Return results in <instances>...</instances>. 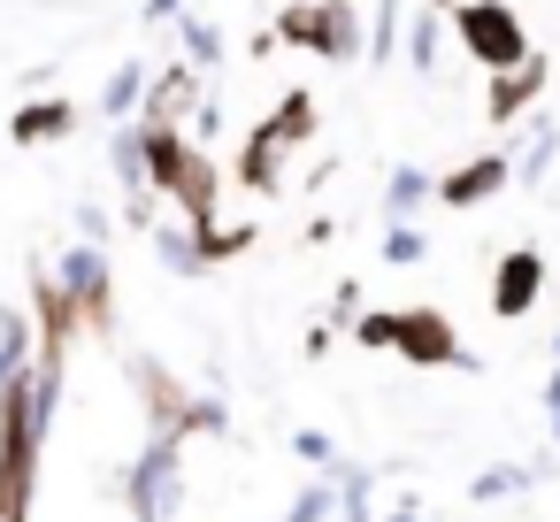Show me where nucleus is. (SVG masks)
<instances>
[{
  "instance_id": "1",
  "label": "nucleus",
  "mask_w": 560,
  "mask_h": 522,
  "mask_svg": "<svg viewBox=\"0 0 560 522\" xmlns=\"http://www.w3.org/2000/svg\"><path fill=\"white\" fill-rule=\"evenodd\" d=\"M147 185H154L162 200H177L185 223H215L223 177H215V162H208L185 131H147Z\"/></svg>"
},
{
  "instance_id": "2",
  "label": "nucleus",
  "mask_w": 560,
  "mask_h": 522,
  "mask_svg": "<svg viewBox=\"0 0 560 522\" xmlns=\"http://www.w3.org/2000/svg\"><path fill=\"white\" fill-rule=\"evenodd\" d=\"M453 39L468 47V62H483V78L537 55L529 32H522V16L506 9V0H453Z\"/></svg>"
},
{
  "instance_id": "3",
  "label": "nucleus",
  "mask_w": 560,
  "mask_h": 522,
  "mask_svg": "<svg viewBox=\"0 0 560 522\" xmlns=\"http://www.w3.org/2000/svg\"><path fill=\"white\" fill-rule=\"evenodd\" d=\"M277 39H284V47H307V55H323V62H353V55L369 47L353 0H292V9L277 16Z\"/></svg>"
},
{
  "instance_id": "4",
  "label": "nucleus",
  "mask_w": 560,
  "mask_h": 522,
  "mask_svg": "<svg viewBox=\"0 0 560 522\" xmlns=\"http://www.w3.org/2000/svg\"><path fill=\"white\" fill-rule=\"evenodd\" d=\"M392 353H407L415 369H476V353H460V338H453V323L438 308H399Z\"/></svg>"
},
{
  "instance_id": "5",
  "label": "nucleus",
  "mask_w": 560,
  "mask_h": 522,
  "mask_svg": "<svg viewBox=\"0 0 560 522\" xmlns=\"http://www.w3.org/2000/svg\"><path fill=\"white\" fill-rule=\"evenodd\" d=\"M131 507H139V522H170V507H177V430H154V445H147V461L131 468Z\"/></svg>"
},
{
  "instance_id": "6",
  "label": "nucleus",
  "mask_w": 560,
  "mask_h": 522,
  "mask_svg": "<svg viewBox=\"0 0 560 522\" xmlns=\"http://www.w3.org/2000/svg\"><path fill=\"white\" fill-rule=\"evenodd\" d=\"M62 292L78 300V323H85V330H108V323H116V308H108V254H101L93 239L62 254Z\"/></svg>"
},
{
  "instance_id": "7",
  "label": "nucleus",
  "mask_w": 560,
  "mask_h": 522,
  "mask_svg": "<svg viewBox=\"0 0 560 522\" xmlns=\"http://www.w3.org/2000/svg\"><path fill=\"white\" fill-rule=\"evenodd\" d=\"M537 300H545V254H537V246H514V254H499V269H491V315L522 323Z\"/></svg>"
},
{
  "instance_id": "8",
  "label": "nucleus",
  "mask_w": 560,
  "mask_h": 522,
  "mask_svg": "<svg viewBox=\"0 0 560 522\" xmlns=\"http://www.w3.org/2000/svg\"><path fill=\"white\" fill-rule=\"evenodd\" d=\"M545 78H552L545 55H529V62H514V70H491V78H483V116H491V124H514V116L545 93Z\"/></svg>"
},
{
  "instance_id": "9",
  "label": "nucleus",
  "mask_w": 560,
  "mask_h": 522,
  "mask_svg": "<svg viewBox=\"0 0 560 522\" xmlns=\"http://www.w3.org/2000/svg\"><path fill=\"white\" fill-rule=\"evenodd\" d=\"M192 108H200V78H192V62H177V70H162V78L147 85L139 124H147V131H177Z\"/></svg>"
},
{
  "instance_id": "10",
  "label": "nucleus",
  "mask_w": 560,
  "mask_h": 522,
  "mask_svg": "<svg viewBox=\"0 0 560 522\" xmlns=\"http://www.w3.org/2000/svg\"><path fill=\"white\" fill-rule=\"evenodd\" d=\"M514 185V162L506 154H476V162H460L453 177H438V200L445 208H476V200H491V193H506Z\"/></svg>"
},
{
  "instance_id": "11",
  "label": "nucleus",
  "mask_w": 560,
  "mask_h": 522,
  "mask_svg": "<svg viewBox=\"0 0 560 522\" xmlns=\"http://www.w3.org/2000/svg\"><path fill=\"white\" fill-rule=\"evenodd\" d=\"M70 131H78V108H70V101H32V108H16V124H9L16 147H47V139H70Z\"/></svg>"
},
{
  "instance_id": "12",
  "label": "nucleus",
  "mask_w": 560,
  "mask_h": 522,
  "mask_svg": "<svg viewBox=\"0 0 560 522\" xmlns=\"http://www.w3.org/2000/svg\"><path fill=\"white\" fill-rule=\"evenodd\" d=\"M277 154H284V147L254 124V131H246V154H238V185H246V193H277Z\"/></svg>"
},
{
  "instance_id": "13",
  "label": "nucleus",
  "mask_w": 560,
  "mask_h": 522,
  "mask_svg": "<svg viewBox=\"0 0 560 522\" xmlns=\"http://www.w3.org/2000/svg\"><path fill=\"white\" fill-rule=\"evenodd\" d=\"M261 131H269L277 147H300V139L315 131V93H284V101H277V116H269Z\"/></svg>"
},
{
  "instance_id": "14",
  "label": "nucleus",
  "mask_w": 560,
  "mask_h": 522,
  "mask_svg": "<svg viewBox=\"0 0 560 522\" xmlns=\"http://www.w3.org/2000/svg\"><path fill=\"white\" fill-rule=\"evenodd\" d=\"M422 200H438V177H422V170H399V177H392V193H384V216H392V223H407Z\"/></svg>"
},
{
  "instance_id": "15",
  "label": "nucleus",
  "mask_w": 560,
  "mask_h": 522,
  "mask_svg": "<svg viewBox=\"0 0 560 522\" xmlns=\"http://www.w3.org/2000/svg\"><path fill=\"white\" fill-rule=\"evenodd\" d=\"M139 101H147V70H139V62H124V70L108 78L101 108H108V116H139Z\"/></svg>"
},
{
  "instance_id": "16",
  "label": "nucleus",
  "mask_w": 560,
  "mask_h": 522,
  "mask_svg": "<svg viewBox=\"0 0 560 522\" xmlns=\"http://www.w3.org/2000/svg\"><path fill=\"white\" fill-rule=\"evenodd\" d=\"M192 231H200V254L208 262H231V254L254 246V223H192Z\"/></svg>"
},
{
  "instance_id": "17",
  "label": "nucleus",
  "mask_w": 560,
  "mask_h": 522,
  "mask_svg": "<svg viewBox=\"0 0 560 522\" xmlns=\"http://www.w3.org/2000/svg\"><path fill=\"white\" fill-rule=\"evenodd\" d=\"M154 246H162V262L170 269H185V277H200L208 269V254H200V231L185 223V231H154Z\"/></svg>"
},
{
  "instance_id": "18",
  "label": "nucleus",
  "mask_w": 560,
  "mask_h": 522,
  "mask_svg": "<svg viewBox=\"0 0 560 522\" xmlns=\"http://www.w3.org/2000/svg\"><path fill=\"white\" fill-rule=\"evenodd\" d=\"M24 361H32V330H24V315H9L0 323V384H16Z\"/></svg>"
},
{
  "instance_id": "19",
  "label": "nucleus",
  "mask_w": 560,
  "mask_h": 522,
  "mask_svg": "<svg viewBox=\"0 0 560 522\" xmlns=\"http://www.w3.org/2000/svg\"><path fill=\"white\" fill-rule=\"evenodd\" d=\"M139 392L154 399V422H162V430H177V415H185V407H177V384H170L154 361H139Z\"/></svg>"
},
{
  "instance_id": "20",
  "label": "nucleus",
  "mask_w": 560,
  "mask_h": 522,
  "mask_svg": "<svg viewBox=\"0 0 560 522\" xmlns=\"http://www.w3.org/2000/svg\"><path fill=\"white\" fill-rule=\"evenodd\" d=\"M438 39H445V32H438V16H430V9H422V16H415V32H407V62H415V70H422V78H430V70H438Z\"/></svg>"
},
{
  "instance_id": "21",
  "label": "nucleus",
  "mask_w": 560,
  "mask_h": 522,
  "mask_svg": "<svg viewBox=\"0 0 560 522\" xmlns=\"http://www.w3.org/2000/svg\"><path fill=\"white\" fill-rule=\"evenodd\" d=\"M422 254H430V239H422L415 223H392V231H384V262H392V269H415Z\"/></svg>"
},
{
  "instance_id": "22",
  "label": "nucleus",
  "mask_w": 560,
  "mask_h": 522,
  "mask_svg": "<svg viewBox=\"0 0 560 522\" xmlns=\"http://www.w3.org/2000/svg\"><path fill=\"white\" fill-rule=\"evenodd\" d=\"M552 147H560V131H552V124H537V131H529V147H522V162H514V177H545Z\"/></svg>"
},
{
  "instance_id": "23",
  "label": "nucleus",
  "mask_w": 560,
  "mask_h": 522,
  "mask_svg": "<svg viewBox=\"0 0 560 522\" xmlns=\"http://www.w3.org/2000/svg\"><path fill=\"white\" fill-rule=\"evenodd\" d=\"M338 507L346 522H369V468H338Z\"/></svg>"
},
{
  "instance_id": "24",
  "label": "nucleus",
  "mask_w": 560,
  "mask_h": 522,
  "mask_svg": "<svg viewBox=\"0 0 560 522\" xmlns=\"http://www.w3.org/2000/svg\"><path fill=\"white\" fill-rule=\"evenodd\" d=\"M399 47V0H376V39H369V62H392Z\"/></svg>"
},
{
  "instance_id": "25",
  "label": "nucleus",
  "mask_w": 560,
  "mask_h": 522,
  "mask_svg": "<svg viewBox=\"0 0 560 522\" xmlns=\"http://www.w3.org/2000/svg\"><path fill=\"white\" fill-rule=\"evenodd\" d=\"M529 476H537V468H483V476H476L468 491H476V499H506V491H522Z\"/></svg>"
},
{
  "instance_id": "26",
  "label": "nucleus",
  "mask_w": 560,
  "mask_h": 522,
  "mask_svg": "<svg viewBox=\"0 0 560 522\" xmlns=\"http://www.w3.org/2000/svg\"><path fill=\"white\" fill-rule=\"evenodd\" d=\"M185 55H192V62H215V55H223V32L200 24V16H185Z\"/></svg>"
},
{
  "instance_id": "27",
  "label": "nucleus",
  "mask_w": 560,
  "mask_h": 522,
  "mask_svg": "<svg viewBox=\"0 0 560 522\" xmlns=\"http://www.w3.org/2000/svg\"><path fill=\"white\" fill-rule=\"evenodd\" d=\"M330 507H338V499H330V484H307V491H300V499L284 507V522H323Z\"/></svg>"
},
{
  "instance_id": "28",
  "label": "nucleus",
  "mask_w": 560,
  "mask_h": 522,
  "mask_svg": "<svg viewBox=\"0 0 560 522\" xmlns=\"http://www.w3.org/2000/svg\"><path fill=\"white\" fill-rule=\"evenodd\" d=\"M300 461H323V468H338V453H330V438H323V430H300Z\"/></svg>"
},
{
  "instance_id": "29",
  "label": "nucleus",
  "mask_w": 560,
  "mask_h": 522,
  "mask_svg": "<svg viewBox=\"0 0 560 522\" xmlns=\"http://www.w3.org/2000/svg\"><path fill=\"white\" fill-rule=\"evenodd\" d=\"M330 315H338V323H353V315H361V285H338V300H330Z\"/></svg>"
},
{
  "instance_id": "30",
  "label": "nucleus",
  "mask_w": 560,
  "mask_h": 522,
  "mask_svg": "<svg viewBox=\"0 0 560 522\" xmlns=\"http://www.w3.org/2000/svg\"><path fill=\"white\" fill-rule=\"evenodd\" d=\"M545 415H552V438H560V369L545 376Z\"/></svg>"
},
{
  "instance_id": "31",
  "label": "nucleus",
  "mask_w": 560,
  "mask_h": 522,
  "mask_svg": "<svg viewBox=\"0 0 560 522\" xmlns=\"http://www.w3.org/2000/svg\"><path fill=\"white\" fill-rule=\"evenodd\" d=\"M185 0H147V24H162V16H177Z\"/></svg>"
},
{
  "instance_id": "32",
  "label": "nucleus",
  "mask_w": 560,
  "mask_h": 522,
  "mask_svg": "<svg viewBox=\"0 0 560 522\" xmlns=\"http://www.w3.org/2000/svg\"><path fill=\"white\" fill-rule=\"evenodd\" d=\"M392 522H422V514H415V507H399V514H392Z\"/></svg>"
},
{
  "instance_id": "33",
  "label": "nucleus",
  "mask_w": 560,
  "mask_h": 522,
  "mask_svg": "<svg viewBox=\"0 0 560 522\" xmlns=\"http://www.w3.org/2000/svg\"><path fill=\"white\" fill-rule=\"evenodd\" d=\"M430 9H453V0H430Z\"/></svg>"
}]
</instances>
